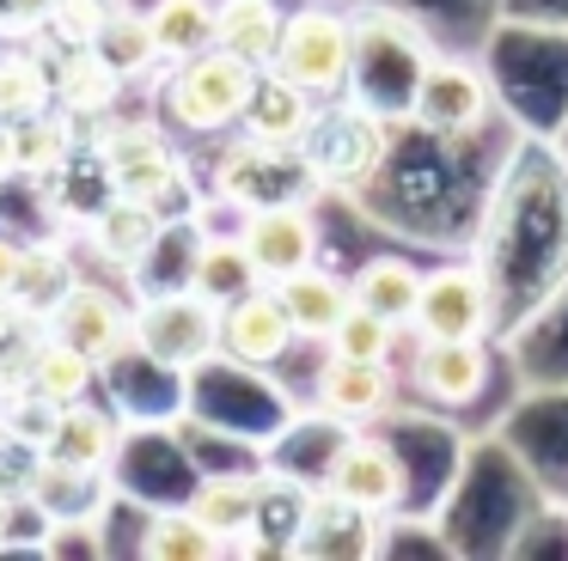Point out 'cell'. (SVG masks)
Instances as JSON below:
<instances>
[{
	"instance_id": "obj_1",
	"label": "cell",
	"mask_w": 568,
	"mask_h": 561,
	"mask_svg": "<svg viewBox=\"0 0 568 561\" xmlns=\"http://www.w3.org/2000/svg\"><path fill=\"white\" fill-rule=\"evenodd\" d=\"M428 61H434V43L422 37L416 19H404L392 7H367L355 19V73H348V92L367 110H379V116H409Z\"/></svg>"
},
{
	"instance_id": "obj_2",
	"label": "cell",
	"mask_w": 568,
	"mask_h": 561,
	"mask_svg": "<svg viewBox=\"0 0 568 561\" xmlns=\"http://www.w3.org/2000/svg\"><path fill=\"white\" fill-rule=\"evenodd\" d=\"M92 159H99L111 195L153 202L165 220L184 214L178 202L190 195V171H184V153L165 141V129H153V122H104L92 134Z\"/></svg>"
},
{
	"instance_id": "obj_3",
	"label": "cell",
	"mask_w": 568,
	"mask_h": 561,
	"mask_svg": "<svg viewBox=\"0 0 568 561\" xmlns=\"http://www.w3.org/2000/svg\"><path fill=\"white\" fill-rule=\"evenodd\" d=\"M385 146H392V116H379V110H367L361 98L343 92V98H324L318 104L300 153L318 171L324 190H361L385 165Z\"/></svg>"
},
{
	"instance_id": "obj_4",
	"label": "cell",
	"mask_w": 568,
	"mask_h": 561,
	"mask_svg": "<svg viewBox=\"0 0 568 561\" xmlns=\"http://www.w3.org/2000/svg\"><path fill=\"white\" fill-rule=\"evenodd\" d=\"M135 354H148L153 366L165 373H196L202 360L221 354V305L202 299L196 287H165V293H148L135 305Z\"/></svg>"
},
{
	"instance_id": "obj_5",
	"label": "cell",
	"mask_w": 568,
	"mask_h": 561,
	"mask_svg": "<svg viewBox=\"0 0 568 561\" xmlns=\"http://www.w3.org/2000/svg\"><path fill=\"white\" fill-rule=\"evenodd\" d=\"M257 73L263 68H245V61L226 55V49H202V55L178 61L172 80H165V92H160L172 129H184V134H226V129H239Z\"/></svg>"
},
{
	"instance_id": "obj_6",
	"label": "cell",
	"mask_w": 568,
	"mask_h": 561,
	"mask_svg": "<svg viewBox=\"0 0 568 561\" xmlns=\"http://www.w3.org/2000/svg\"><path fill=\"white\" fill-rule=\"evenodd\" d=\"M282 80H294L300 92L324 98H343L348 92V73H355V19H343L336 7H300L287 12L282 24V43H275L270 61Z\"/></svg>"
},
{
	"instance_id": "obj_7",
	"label": "cell",
	"mask_w": 568,
	"mask_h": 561,
	"mask_svg": "<svg viewBox=\"0 0 568 561\" xmlns=\"http://www.w3.org/2000/svg\"><path fill=\"white\" fill-rule=\"evenodd\" d=\"M318 190L324 183H318V171L306 165L300 146H270V141L239 134V141H226L221 159H214V195H221L226 207H239V214L275 207V202H312Z\"/></svg>"
},
{
	"instance_id": "obj_8",
	"label": "cell",
	"mask_w": 568,
	"mask_h": 561,
	"mask_svg": "<svg viewBox=\"0 0 568 561\" xmlns=\"http://www.w3.org/2000/svg\"><path fill=\"white\" fill-rule=\"evenodd\" d=\"M489 116H495L489 73H483L477 61H465V55H440V49H434V61L422 68L409 122L428 129V134H440V141H470Z\"/></svg>"
},
{
	"instance_id": "obj_9",
	"label": "cell",
	"mask_w": 568,
	"mask_h": 561,
	"mask_svg": "<svg viewBox=\"0 0 568 561\" xmlns=\"http://www.w3.org/2000/svg\"><path fill=\"white\" fill-rule=\"evenodd\" d=\"M43 324H50V336H62L68 348L87 354L92 366H111L116 354L135 348V336H129V329H135V305H123L111 287H99V280H74Z\"/></svg>"
},
{
	"instance_id": "obj_10",
	"label": "cell",
	"mask_w": 568,
	"mask_h": 561,
	"mask_svg": "<svg viewBox=\"0 0 568 561\" xmlns=\"http://www.w3.org/2000/svg\"><path fill=\"white\" fill-rule=\"evenodd\" d=\"M495 324V293L477 268L446 263V268H422V293H416V317L409 336H489Z\"/></svg>"
},
{
	"instance_id": "obj_11",
	"label": "cell",
	"mask_w": 568,
	"mask_h": 561,
	"mask_svg": "<svg viewBox=\"0 0 568 561\" xmlns=\"http://www.w3.org/2000/svg\"><path fill=\"white\" fill-rule=\"evenodd\" d=\"M239 244H245L257 280H270V287H275L282 275L318 263V214H312V202L251 207V214L239 220Z\"/></svg>"
},
{
	"instance_id": "obj_12",
	"label": "cell",
	"mask_w": 568,
	"mask_h": 561,
	"mask_svg": "<svg viewBox=\"0 0 568 561\" xmlns=\"http://www.w3.org/2000/svg\"><path fill=\"white\" fill-rule=\"evenodd\" d=\"M324 488H331V494H343L348 507H361V512H373V519H385V512L404 507L409 470H404V458H397L385 439L355 434V439H343V446H336L331 470H324Z\"/></svg>"
},
{
	"instance_id": "obj_13",
	"label": "cell",
	"mask_w": 568,
	"mask_h": 561,
	"mask_svg": "<svg viewBox=\"0 0 568 561\" xmlns=\"http://www.w3.org/2000/svg\"><path fill=\"white\" fill-rule=\"evenodd\" d=\"M294 324H287V305L275 299L270 280H257L251 293H239L233 305H221V354L239 366H275L294 348Z\"/></svg>"
},
{
	"instance_id": "obj_14",
	"label": "cell",
	"mask_w": 568,
	"mask_h": 561,
	"mask_svg": "<svg viewBox=\"0 0 568 561\" xmlns=\"http://www.w3.org/2000/svg\"><path fill=\"white\" fill-rule=\"evenodd\" d=\"M409 378H416V390L428 402L465 409V402L483 397V385H489V341L483 336H422Z\"/></svg>"
},
{
	"instance_id": "obj_15",
	"label": "cell",
	"mask_w": 568,
	"mask_h": 561,
	"mask_svg": "<svg viewBox=\"0 0 568 561\" xmlns=\"http://www.w3.org/2000/svg\"><path fill=\"white\" fill-rule=\"evenodd\" d=\"M379 549V519L361 507H348L343 494H306L294 537H287V555H373Z\"/></svg>"
},
{
	"instance_id": "obj_16",
	"label": "cell",
	"mask_w": 568,
	"mask_h": 561,
	"mask_svg": "<svg viewBox=\"0 0 568 561\" xmlns=\"http://www.w3.org/2000/svg\"><path fill=\"white\" fill-rule=\"evenodd\" d=\"M43 68H50L55 110H68L74 122H104L116 110V98H123V85H129L92 43L87 49H62V43H55V61L43 55Z\"/></svg>"
},
{
	"instance_id": "obj_17",
	"label": "cell",
	"mask_w": 568,
	"mask_h": 561,
	"mask_svg": "<svg viewBox=\"0 0 568 561\" xmlns=\"http://www.w3.org/2000/svg\"><path fill=\"white\" fill-rule=\"evenodd\" d=\"M165 232H172V220H165L153 202H135V195H111V202L92 214L87 238H92V256H99L104 268H141L153 251H160Z\"/></svg>"
},
{
	"instance_id": "obj_18",
	"label": "cell",
	"mask_w": 568,
	"mask_h": 561,
	"mask_svg": "<svg viewBox=\"0 0 568 561\" xmlns=\"http://www.w3.org/2000/svg\"><path fill=\"white\" fill-rule=\"evenodd\" d=\"M392 360H348V354H331V360L318 366V409L331 415V421H379L385 409H392Z\"/></svg>"
},
{
	"instance_id": "obj_19",
	"label": "cell",
	"mask_w": 568,
	"mask_h": 561,
	"mask_svg": "<svg viewBox=\"0 0 568 561\" xmlns=\"http://www.w3.org/2000/svg\"><path fill=\"white\" fill-rule=\"evenodd\" d=\"M263 494H270L263 476H209L190 494V512L221 537V549L251 543V555H263V537H257L263 531Z\"/></svg>"
},
{
	"instance_id": "obj_20",
	"label": "cell",
	"mask_w": 568,
	"mask_h": 561,
	"mask_svg": "<svg viewBox=\"0 0 568 561\" xmlns=\"http://www.w3.org/2000/svg\"><path fill=\"white\" fill-rule=\"evenodd\" d=\"M116 446H123L116 415L99 409V402H87V397H74V402H62V415H55L50 439L38 446V458L68 463V470H99L104 476V470H111V458H116Z\"/></svg>"
},
{
	"instance_id": "obj_21",
	"label": "cell",
	"mask_w": 568,
	"mask_h": 561,
	"mask_svg": "<svg viewBox=\"0 0 568 561\" xmlns=\"http://www.w3.org/2000/svg\"><path fill=\"white\" fill-rule=\"evenodd\" d=\"M275 299L287 305V324H294L300 341H331V329L348 317L355 293H348V280L336 275V268L306 263V268H294V275L275 280Z\"/></svg>"
},
{
	"instance_id": "obj_22",
	"label": "cell",
	"mask_w": 568,
	"mask_h": 561,
	"mask_svg": "<svg viewBox=\"0 0 568 561\" xmlns=\"http://www.w3.org/2000/svg\"><path fill=\"white\" fill-rule=\"evenodd\" d=\"M312 116H318V98L300 92L294 80H282L275 68H263L257 85H251V98H245L239 134L270 141V146H300V141H306V129H312Z\"/></svg>"
},
{
	"instance_id": "obj_23",
	"label": "cell",
	"mask_w": 568,
	"mask_h": 561,
	"mask_svg": "<svg viewBox=\"0 0 568 561\" xmlns=\"http://www.w3.org/2000/svg\"><path fill=\"white\" fill-rule=\"evenodd\" d=\"M287 12L275 0H214V49L239 55L245 68H270Z\"/></svg>"
},
{
	"instance_id": "obj_24",
	"label": "cell",
	"mask_w": 568,
	"mask_h": 561,
	"mask_svg": "<svg viewBox=\"0 0 568 561\" xmlns=\"http://www.w3.org/2000/svg\"><path fill=\"white\" fill-rule=\"evenodd\" d=\"M348 293H355V305H367L373 317L409 329V317H416V293H422V268L409 263V256H367V263L348 275Z\"/></svg>"
},
{
	"instance_id": "obj_25",
	"label": "cell",
	"mask_w": 568,
	"mask_h": 561,
	"mask_svg": "<svg viewBox=\"0 0 568 561\" xmlns=\"http://www.w3.org/2000/svg\"><path fill=\"white\" fill-rule=\"evenodd\" d=\"M80 122L68 110H38V116H19L7 122V141H13V165L19 177H50V171H68L80 146Z\"/></svg>"
},
{
	"instance_id": "obj_26",
	"label": "cell",
	"mask_w": 568,
	"mask_h": 561,
	"mask_svg": "<svg viewBox=\"0 0 568 561\" xmlns=\"http://www.w3.org/2000/svg\"><path fill=\"white\" fill-rule=\"evenodd\" d=\"M148 31L160 49V68H178V61L214 49V0H153Z\"/></svg>"
},
{
	"instance_id": "obj_27",
	"label": "cell",
	"mask_w": 568,
	"mask_h": 561,
	"mask_svg": "<svg viewBox=\"0 0 568 561\" xmlns=\"http://www.w3.org/2000/svg\"><path fill=\"white\" fill-rule=\"evenodd\" d=\"M190 287H196L202 299H214V305H233L239 293L257 287V268H251V256H245V244H239V232H233V238H202V244H196Z\"/></svg>"
},
{
	"instance_id": "obj_28",
	"label": "cell",
	"mask_w": 568,
	"mask_h": 561,
	"mask_svg": "<svg viewBox=\"0 0 568 561\" xmlns=\"http://www.w3.org/2000/svg\"><path fill=\"white\" fill-rule=\"evenodd\" d=\"M92 49H99L104 61H111L123 80H148L153 68H160V49H153V31H148V12L135 7H111L99 24V37H92Z\"/></svg>"
},
{
	"instance_id": "obj_29",
	"label": "cell",
	"mask_w": 568,
	"mask_h": 561,
	"mask_svg": "<svg viewBox=\"0 0 568 561\" xmlns=\"http://www.w3.org/2000/svg\"><path fill=\"white\" fill-rule=\"evenodd\" d=\"M141 555H153V561H209V555H226V549L190 507H172V512H153L148 519Z\"/></svg>"
},
{
	"instance_id": "obj_30",
	"label": "cell",
	"mask_w": 568,
	"mask_h": 561,
	"mask_svg": "<svg viewBox=\"0 0 568 561\" xmlns=\"http://www.w3.org/2000/svg\"><path fill=\"white\" fill-rule=\"evenodd\" d=\"M92 378H99V366H92L87 354L68 348L62 336H43L38 360H31V390H43L50 402H74L92 390Z\"/></svg>"
},
{
	"instance_id": "obj_31",
	"label": "cell",
	"mask_w": 568,
	"mask_h": 561,
	"mask_svg": "<svg viewBox=\"0 0 568 561\" xmlns=\"http://www.w3.org/2000/svg\"><path fill=\"white\" fill-rule=\"evenodd\" d=\"M55 92H50V68H43V55H19V49H7L0 55V122H19V116H38V110H50Z\"/></svg>"
},
{
	"instance_id": "obj_32",
	"label": "cell",
	"mask_w": 568,
	"mask_h": 561,
	"mask_svg": "<svg viewBox=\"0 0 568 561\" xmlns=\"http://www.w3.org/2000/svg\"><path fill=\"white\" fill-rule=\"evenodd\" d=\"M74 280H80V275H74V263H68L62 251H31V256H26V275H19L13 305H19V312H31V317H50Z\"/></svg>"
},
{
	"instance_id": "obj_33",
	"label": "cell",
	"mask_w": 568,
	"mask_h": 561,
	"mask_svg": "<svg viewBox=\"0 0 568 561\" xmlns=\"http://www.w3.org/2000/svg\"><path fill=\"white\" fill-rule=\"evenodd\" d=\"M397 336H404L397 324L373 317L367 305H348V317L331 329V341H324V348H331V354H348V360H392Z\"/></svg>"
},
{
	"instance_id": "obj_34",
	"label": "cell",
	"mask_w": 568,
	"mask_h": 561,
	"mask_svg": "<svg viewBox=\"0 0 568 561\" xmlns=\"http://www.w3.org/2000/svg\"><path fill=\"white\" fill-rule=\"evenodd\" d=\"M0 409H7V427H13V446L38 451L43 439H50L62 402H50L43 390H31V385H13V390H0Z\"/></svg>"
},
{
	"instance_id": "obj_35",
	"label": "cell",
	"mask_w": 568,
	"mask_h": 561,
	"mask_svg": "<svg viewBox=\"0 0 568 561\" xmlns=\"http://www.w3.org/2000/svg\"><path fill=\"white\" fill-rule=\"evenodd\" d=\"M116 0H55L50 7V43H62V49H87L92 37H99V24H104V12H111Z\"/></svg>"
},
{
	"instance_id": "obj_36",
	"label": "cell",
	"mask_w": 568,
	"mask_h": 561,
	"mask_svg": "<svg viewBox=\"0 0 568 561\" xmlns=\"http://www.w3.org/2000/svg\"><path fill=\"white\" fill-rule=\"evenodd\" d=\"M55 0H0V37H31L50 24Z\"/></svg>"
},
{
	"instance_id": "obj_37",
	"label": "cell",
	"mask_w": 568,
	"mask_h": 561,
	"mask_svg": "<svg viewBox=\"0 0 568 561\" xmlns=\"http://www.w3.org/2000/svg\"><path fill=\"white\" fill-rule=\"evenodd\" d=\"M26 256H31V244H19V238H7V232H0V299H13V293H19Z\"/></svg>"
},
{
	"instance_id": "obj_38",
	"label": "cell",
	"mask_w": 568,
	"mask_h": 561,
	"mask_svg": "<svg viewBox=\"0 0 568 561\" xmlns=\"http://www.w3.org/2000/svg\"><path fill=\"white\" fill-rule=\"evenodd\" d=\"M19 165H13V141H7V122H0V183H13Z\"/></svg>"
},
{
	"instance_id": "obj_39",
	"label": "cell",
	"mask_w": 568,
	"mask_h": 561,
	"mask_svg": "<svg viewBox=\"0 0 568 561\" xmlns=\"http://www.w3.org/2000/svg\"><path fill=\"white\" fill-rule=\"evenodd\" d=\"M13 317H19V305H13V299H0V336L13 329Z\"/></svg>"
},
{
	"instance_id": "obj_40",
	"label": "cell",
	"mask_w": 568,
	"mask_h": 561,
	"mask_svg": "<svg viewBox=\"0 0 568 561\" xmlns=\"http://www.w3.org/2000/svg\"><path fill=\"white\" fill-rule=\"evenodd\" d=\"M0 500H7V482H0Z\"/></svg>"
}]
</instances>
